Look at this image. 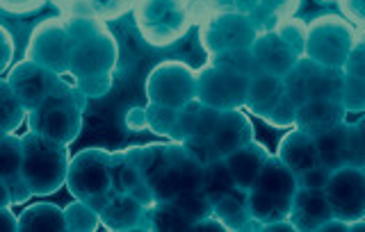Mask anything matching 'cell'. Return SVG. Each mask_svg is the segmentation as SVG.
I'll return each instance as SVG.
<instances>
[{
    "label": "cell",
    "instance_id": "obj_19",
    "mask_svg": "<svg viewBox=\"0 0 365 232\" xmlns=\"http://www.w3.org/2000/svg\"><path fill=\"white\" fill-rule=\"evenodd\" d=\"M212 214L220 218V223L226 230H258L247 210V191L240 187H233L231 191L222 194L220 199H215Z\"/></svg>",
    "mask_w": 365,
    "mask_h": 232
},
{
    "label": "cell",
    "instance_id": "obj_29",
    "mask_svg": "<svg viewBox=\"0 0 365 232\" xmlns=\"http://www.w3.org/2000/svg\"><path fill=\"white\" fill-rule=\"evenodd\" d=\"M347 167H365V142H363V121L349 123L347 148H345Z\"/></svg>",
    "mask_w": 365,
    "mask_h": 232
},
{
    "label": "cell",
    "instance_id": "obj_8",
    "mask_svg": "<svg viewBox=\"0 0 365 232\" xmlns=\"http://www.w3.org/2000/svg\"><path fill=\"white\" fill-rule=\"evenodd\" d=\"M324 196L331 214L342 221L354 223L365 216V169L363 167H338L331 171L324 184Z\"/></svg>",
    "mask_w": 365,
    "mask_h": 232
},
{
    "label": "cell",
    "instance_id": "obj_26",
    "mask_svg": "<svg viewBox=\"0 0 365 232\" xmlns=\"http://www.w3.org/2000/svg\"><path fill=\"white\" fill-rule=\"evenodd\" d=\"M28 110L21 105V100L11 91L7 80H0V132H14L26 119Z\"/></svg>",
    "mask_w": 365,
    "mask_h": 232
},
{
    "label": "cell",
    "instance_id": "obj_5",
    "mask_svg": "<svg viewBox=\"0 0 365 232\" xmlns=\"http://www.w3.org/2000/svg\"><path fill=\"white\" fill-rule=\"evenodd\" d=\"M283 89L294 105H302L306 100L315 98H331L340 100L345 73L336 66H324L311 57L297 60L283 75Z\"/></svg>",
    "mask_w": 365,
    "mask_h": 232
},
{
    "label": "cell",
    "instance_id": "obj_20",
    "mask_svg": "<svg viewBox=\"0 0 365 232\" xmlns=\"http://www.w3.org/2000/svg\"><path fill=\"white\" fill-rule=\"evenodd\" d=\"M19 230L21 232H64L66 218L64 210L55 203L37 201L28 205L19 214Z\"/></svg>",
    "mask_w": 365,
    "mask_h": 232
},
{
    "label": "cell",
    "instance_id": "obj_1",
    "mask_svg": "<svg viewBox=\"0 0 365 232\" xmlns=\"http://www.w3.org/2000/svg\"><path fill=\"white\" fill-rule=\"evenodd\" d=\"M21 176L32 196H51L66 182L68 146L39 132L21 135Z\"/></svg>",
    "mask_w": 365,
    "mask_h": 232
},
{
    "label": "cell",
    "instance_id": "obj_12",
    "mask_svg": "<svg viewBox=\"0 0 365 232\" xmlns=\"http://www.w3.org/2000/svg\"><path fill=\"white\" fill-rule=\"evenodd\" d=\"M21 155H23L21 135L9 132L5 137H0V180L9 187L11 205H23L32 199L28 184L21 176Z\"/></svg>",
    "mask_w": 365,
    "mask_h": 232
},
{
    "label": "cell",
    "instance_id": "obj_22",
    "mask_svg": "<svg viewBox=\"0 0 365 232\" xmlns=\"http://www.w3.org/2000/svg\"><path fill=\"white\" fill-rule=\"evenodd\" d=\"M347 132H349V123L342 121V123L329 127V130H324V132H319V135L313 137L319 164L329 167L331 171L338 169V167H345Z\"/></svg>",
    "mask_w": 365,
    "mask_h": 232
},
{
    "label": "cell",
    "instance_id": "obj_16",
    "mask_svg": "<svg viewBox=\"0 0 365 232\" xmlns=\"http://www.w3.org/2000/svg\"><path fill=\"white\" fill-rule=\"evenodd\" d=\"M146 205L130 194H110L106 205L98 210L101 226L108 230H140Z\"/></svg>",
    "mask_w": 365,
    "mask_h": 232
},
{
    "label": "cell",
    "instance_id": "obj_2",
    "mask_svg": "<svg viewBox=\"0 0 365 232\" xmlns=\"http://www.w3.org/2000/svg\"><path fill=\"white\" fill-rule=\"evenodd\" d=\"M71 37V57H68V73L78 80L112 75V66L117 62V41L112 34L94 19H78L68 26Z\"/></svg>",
    "mask_w": 365,
    "mask_h": 232
},
{
    "label": "cell",
    "instance_id": "obj_14",
    "mask_svg": "<svg viewBox=\"0 0 365 232\" xmlns=\"http://www.w3.org/2000/svg\"><path fill=\"white\" fill-rule=\"evenodd\" d=\"M334 216L327 203V196L322 189H304L299 187L290 201L288 218L292 221L294 230H319L324 221Z\"/></svg>",
    "mask_w": 365,
    "mask_h": 232
},
{
    "label": "cell",
    "instance_id": "obj_18",
    "mask_svg": "<svg viewBox=\"0 0 365 232\" xmlns=\"http://www.w3.org/2000/svg\"><path fill=\"white\" fill-rule=\"evenodd\" d=\"M277 157L294 173V176L306 169H311L313 164H317V150L313 144V137L292 125V132L283 137Z\"/></svg>",
    "mask_w": 365,
    "mask_h": 232
},
{
    "label": "cell",
    "instance_id": "obj_4",
    "mask_svg": "<svg viewBox=\"0 0 365 232\" xmlns=\"http://www.w3.org/2000/svg\"><path fill=\"white\" fill-rule=\"evenodd\" d=\"M112 153L106 148H85L68 159L66 187L73 199L85 201L98 212L112 194L110 182Z\"/></svg>",
    "mask_w": 365,
    "mask_h": 232
},
{
    "label": "cell",
    "instance_id": "obj_17",
    "mask_svg": "<svg viewBox=\"0 0 365 232\" xmlns=\"http://www.w3.org/2000/svg\"><path fill=\"white\" fill-rule=\"evenodd\" d=\"M267 155H269L267 150L262 148L258 142H254V139H251L249 144L240 146L237 150H233V153H228L224 157V162H226V167H228V171H231V176L235 180V187L247 191L251 184H254L258 171L262 167V162L267 159Z\"/></svg>",
    "mask_w": 365,
    "mask_h": 232
},
{
    "label": "cell",
    "instance_id": "obj_28",
    "mask_svg": "<svg viewBox=\"0 0 365 232\" xmlns=\"http://www.w3.org/2000/svg\"><path fill=\"white\" fill-rule=\"evenodd\" d=\"M171 201H174L190 218H194V221H199V218L212 214V203L208 201V196H205L199 187L182 191V194H178L176 199H171Z\"/></svg>",
    "mask_w": 365,
    "mask_h": 232
},
{
    "label": "cell",
    "instance_id": "obj_25",
    "mask_svg": "<svg viewBox=\"0 0 365 232\" xmlns=\"http://www.w3.org/2000/svg\"><path fill=\"white\" fill-rule=\"evenodd\" d=\"M110 182H112V191L114 194H133L146 180L140 173V169H137L133 162L125 157L123 150H119V153H112Z\"/></svg>",
    "mask_w": 365,
    "mask_h": 232
},
{
    "label": "cell",
    "instance_id": "obj_3",
    "mask_svg": "<svg viewBox=\"0 0 365 232\" xmlns=\"http://www.w3.org/2000/svg\"><path fill=\"white\" fill-rule=\"evenodd\" d=\"M85 105L87 96L78 87L64 91V94L48 96L37 107L28 112L30 130L68 146L80 135Z\"/></svg>",
    "mask_w": 365,
    "mask_h": 232
},
{
    "label": "cell",
    "instance_id": "obj_23",
    "mask_svg": "<svg viewBox=\"0 0 365 232\" xmlns=\"http://www.w3.org/2000/svg\"><path fill=\"white\" fill-rule=\"evenodd\" d=\"M194 218H190L174 201H155L144 210L140 230H190Z\"/></svg>",
    "mask_w": 365,
    "mask_h": 232
},
{
    "label": "cell",
    "instance_id": "obj_32",
    "mask_svg": "<svg viewBox=\"0 0 365 232\" xmlns=\"http://www.w3.org/2000/svg\"><path fill=\"white\" fill-rule=\"evenodd\" d=\"M294 110H297V105L283 94L281 100L269 110V114L262 116V119L274 127H288V125H294Z\"/></svg>",
    "mask_w": 365,
    "mask_h": 232
},
{
    "label": "cell",
    "instance_id": "obj_13",
    "mask_svg": "<svg viewBox=\"0 0 365 232\" xmlns=\"http://www.w3.org/2000/svg\"><path fill=\"white\" fill-rule=\"evenodd\" d=\"M345 107L340 105V100L331 98H315L306 100L294 110V127H299L306 135H319L345 121Z\"/></svg>",
    "mask_w": 365,
    "mask_h": 232
},
{
    "label": "cell",
    "instance_id": "obj_38",
    "mask_svg": "<svg viewBox=\"0 0 365 232\" xmlns=\"http://www.w3.org/2000/svg\"><path fill=\"white\" fill-rule=\"evenodd\" d=\"M0 207H11V194L3 180H0Z\"/></svg>",
    "mask_w": 365,
    "mask_h": 232
},
{
    "label": "cell",
    "instance_id": "obj_31",
    "mask_svg": "<svg viewBox=\"0 0 365 232\" xmlns=\"http://www.w3.org/2000/svg\"><path fill=\"white\" fill-rule=\"evenodd\" d=\"M174 119H176V110L174 107H165V105H151L146 107V127L148 130H153L158 135H169L171 125H174Z\"/></svg>",
    "mask_w": 365,
    "mask_h": 232
},
{
    "label": "cell",
    "instance_id": "obj_11",
    "mask_svg": "<svg viewBox=\"0 0 365 232\" xmlns=\"http://www.w3.org/2000/svg\"><path fill=\"white\" fill-rule=\"evenodd\" d=\"M254 139L251 121L240 110H220V116L208 135V144L217 157H226L240 146L249 144Z\"/></svg>",
    "mask_w": 365,
    "mask_h": 232
},
{
    "label": "cell",
    "instance_id": "obj_7",
    "mask_svg": "<svg viewBox=\"0 0 365 232\" xmlns=\"http://www.w3.org/2000/svg\"><path fill=\"white\" fill-rule=\"evenodd\" d=\"M251 75L233 66L217 64L197 75V100L217 110H237L247 102Z\"/></svg>",
    "mask_w": 365,
    "mask_h": 232
},
{
    "label": "cell",
    "instance_id": "obj_37",
    "mask_svg": "<svg viewBox=\"0 0 365 232\" xmlns=\"http://www.w3.org/2000/svg\"><path fill=\"white\" fill-rule=\"evenodd\" d=\"M258 230H267V232H279V230H285V232H294V226L290 218H279V221H269L265 226H260Z\"/></svg>",
    "mask_w": 365,
    "mask_h": 232
},
{
    "label": "cell",
    "instance_id": "obj_6",
    "mask_svg": "<svg viewBox=\"0 0 365 232\" xmlns=\"http://www.w3.org/2000/svg\"><path fill=\"white\" fill-rule=\"evenodd\" d=\"M7 83L21 100V105L30 112L48 96L64 94V91L73 89L76 78H66V73H57L34 60H23L11 68Z\"/></svg>",
    "mask_w": 365,
    "mask_h": 232
},
{
    "label": "cell",
    "instance_id": "obj_21",
    "mask_svg": "<svg viewBox=\"0 0 365 232\" xmlns=\"http://www.w3.org/2000/svg\"><path fill=\"white\" fill-rule=\"evenodd\" d=\"M283 94H285V89H283L281 75H274V73L251 75L249 91H247V105L258 116H265L281 100Z\"/></svg>",
    "mask_w": 365,
    "mask_h": 232
},
{
    "label": "cell",
    "instance_id": "obj_35",
    "mask_svg": "<svg viewBox=\"0 0 365 232\" xmlns=\"http://www.w3.org/2000/svg\"><path fill=\"white\" fill-rule=\"evenodd\" d=\"M125 127H130V130H146V110L133 107L125 114Z\"/></svg>",
    "mask_w": 365,
    "mask_h": 232
},
{
    "label": "cell",
    "instance_id": "obj_30",
    "mask_svg": "<svg viewBox=\"0 0 365 232\" xmlns=\"http://www.w3.org/2000/svg\"><path fill=\"white\" fill-rule=\"evenodd\" d=\"M340 105L345 112H361L363 110V78L361 75H347L340 91Z\"/></svg>",
    "mask_w": 365,
    "mask_h": 232
},
{
    "label": "cell",
    "instance_id": "obj_10",
    "mask_svg": "<svg viewBox=\"0 0 365 232\" xmlns=\"http://www.w3.org/2000/svg\"><path fill=\"white\" fill-rule=\"evenodd\" d=\"M68 57H71V37L62 21H46L34 30L28 60H34L57 73H68Z\"/></svg>",
    "mask_w": 365,
    "mask_h": 232
},
{
    "label": "cell",
    "instance_id": "obj_27",
    "mask_svg": "<svg viewBox=\"0 0 365 232\" xmlns=\"http://www.w3.org/2000/svg\"><path fill=\"white\" fill-rule=\"evenodd\" d=\"M64 218H66V230H76V232H91L101 226L98 212L85 201L78 199L64 207Z\"/></svg>",
    "mask_w": 365,
    "mask_h": 232
},
{
    "label": "cell",
    "instance_id": "obj_34",
    "mask_svg": "<svg viewBox=\"0 0 365 232\" xmlns=\"http://www.w3.org/2000/svg\"><path fill=\"white\" fill-rule=\"evenodd\" d=\"M11 55H14V41H11V34L7 32V28L0 26V73L7 68Z\"/></svg>",
    "mask_w": 365,
    "mask_h": 232
},
{
    "label": "cell",
    "instance_id": "obj_9",
    "mask_svg": "<svg viewBox=\"0 0 365 232\" xmlns=\"http://www.w3.org/2000/svg\"><path fill=\"white\" fill-rule=\"evenodd\" d=\"M146 96L155 105L178 110L197 98V75L180 62L158 64L146 80Z\"/></svg>",
    "mask_w": 365,
    "mask_h": 232
},
{
    "label": "cell",
    "instance_id": "obj_33",
    "mask_svg": "<svg viewBox=\"0 0 365 232\" xmlns=\"http://www.w3.org/2000/svg\"><path fill=\"white\" fill-rule=\"evenodd\" d=\"M331 169L324 164H313L311 169H306L302 173H297V184L304 189H324V184L329 182Z\"/></svg>",
    "mask_w": 365,
    "mask_h": 232
},
{
    "label": "cell",
    "instance_id": "obj_15",
    "mask_svg": "<svg viewBox=\"0 0 365 232\" xmlns=\"http://www.w3.org/2000/svg\"><path fill=\"white\" fill-rule=\"evenodd\" d=\"M249 189L267 194L272 199H279V201H292V196L299 189V184H297L294 173L285 167L277 155H267V159L262 162L258 176Z\"/></svg>",
    "mask_w": 365,
    "mask_h": 232
},
{
    "label": "cell",
    "instance_id": "obj_36",
    "mask_svg": "<svg viewBox=\"0 0 365 232\" xmlns=\"http://www.w3.org/2000/svg\"><path fill=\"white\" fill-rule=\"evenodd\" d=\"M19 216L11 212V207H0V232H16Z\"/></svg>",
    "mask_w": 365,
    "mask_h": 232
},
{
    "label": "cell",
    "instance_id": "obj_24",
    "mask_svg": "<svg viewBox=\"0 0 365 232\" xmlns=\"http://www.w3.org/2000/svg\"><path fill=\"white\" fill-rule=\"evenodd\" d=\"M235 187V180L228 171L224 157H217L208 164L201 167V180H199V189L208 196V201L212 203L215 199H220L222 194L231 191Z\"/></svg>",
    "mask_w": 365,
    "mask_h": 232
}]
</instances>
